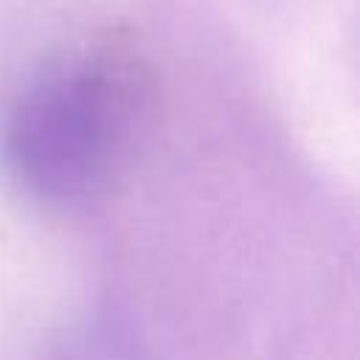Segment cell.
Masks as SVG:
<instances>
[{
  "instance_id": "6da1fadb",
  "label": "cell",
  "mask_w": 360,
  "mask_h": 360,
  "mask_svg": "<svg viewBox=\"0 0 360 360\" xmlns=\"http://www.w3.org/2000/svg\"><path fill=\"white\" fill-rule=\"evenodd\" d=\"M152 110V73L124 39L48 53L0 104V172L28 202L87 208L129 172Z\"/></svg>"
}]
</instances>
